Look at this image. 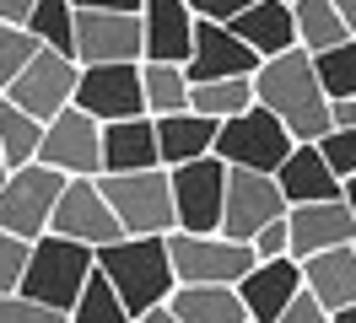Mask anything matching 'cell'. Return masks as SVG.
<instances>
[{"mask_svg":"<svg viewBox=\"0 0 356 323\" xmlns=\"http://www.w3.org/2000/svg\"><path fill=\"white\" fill-rule=\"evenodd\" d=\"M254 103L270 108L297 146H318L330 135V92L318 86L308 49H286L254 70Z\"/></svg>","mask_w":356,"mask_h":323,"instance_id":"obj_1","label":"cell"},{"mask_svg":"<svg viewBox=\"0 0 356 323\" xmlns=\"http://www.w3.org/2000/svg\"><path fill=\"white\" fill-rule=\"evenodd\" d=\"M97 275L119 291L130 318L152 313V307H168V297L178 291L168 237H119L108 248H97Z\"/></svg>","mask_w":356,"mask_h":323,"instance_id":"obj_2","label":"cell"},{"mask_svg":"<svg viewBox=\"0 0 356 323\" xmlns=\"http://www.w3.org/2000/svg\"><path fill=\"white\" fill-rule=\"evenodd\" d=\"M92 270H97V254L87 242H70V237H54L44 232L27 254V275H22V297L49 307L54 318L65 323V313L76 307V297L87 291Z\"/></svg>","mask_w":356,"mask_h":323,"instance_id":"obj_3","label":"cell"},{"mask_svg":"<svg viewBox=\"0 0 356 323\" xmlns=\"http://www.w3.org/2000/svg\"><path fill=\"white\" fill-rule=\"evenodd\" d=\"M97 189L108 194L113 215L124 237H168L178 226L173 215V178L168 167H146V172H103Z\"/></svg>","mask_w":356,"mask_h":323,"instance_id":"obj_4","label":"cell"},{"mask_svg":"<svg viewBox=\"0 0 356 323\" xmlns=\"http://www.w3.org/2000/svg\"><path fill=\"white\" fill-rule=\"evenodd\" d=\"M65 172L44 167V162H27V167L6 172V189H0V232L22 237V242H38L54 221V205L65 194Z\"/></svg>","mask_w":356,"mask_h":323,"instance_id":"obj_5","label":"cell"},{"mask_svg":"<svg viewBox=\"0 0 356 323\" xmlns=\"http://www.w3.org/2000/svg\"><path fill=\"white\" fill-rule=\"evenodd\" d=\"M168 258L178 285H238L259 264L248 242H232L222 232H168Z\"/></svg>","mask_w":356,"mask_h":323,"instance_id":"obj_6","label":"cell"},{"mask_svg":"<svg viewBox=\"0 0 356 323\" xmlns=\"http://www.w3.org/2000/svg\"><path fill=\"white\" fill-rule=\"evenodd\" d=\"M291 140L286 124L270 113V108H243L238 119H227L216 129V156H222L227 167H248V172H275L281 162L291 156Z\"/></svg>","mask_w":356,"mask_h":323,"instance_id":"obj_7","label":"cell"},{"mask_svg":"<svg viewBox=\"0 0 356 323\" xmlns=\"http://www.w3.org/2000/svg\"><path fill=\"white\" fill-rule=\"evenodd\" d=\"M173 178V232H222V205H227V162L211 151V156H195L184 167H168Z\"/></svg>","mask_w":356,"mask_h":323,"instance_id":"obj_8","label":"cell"},{"mask_svg":"<svg viewBox=\"0 0 356 323\" xmlns=\"http://www.w3.org/2000/svg\"><path fill=\"white\" fill-rule=\"evenodd\" d=\"M291 205L275 172H248V167H227V205H222V237L232 242H254L259 226L281 221Z\"/></svg>","mask_w":356,"mask_h":323,"instance_id":"obj_9","label":"cell"},{"mask_svg":"<svg viewBox=\"0 0 356 323\" xmlns=\"http://www.w3.org/2000/svg\"><path fill=\"white\" fill-rule=\"evenodd\" d=\"M76 81H81V65L70 60V54H54V49H38L33 60L22 65V76L11 81V103L33 113L38 124H49L54 113H65L76 103Z\"/></svg>","mask_w":356,"mask_h":323,"instance_id":"obj_10","label":"cell"},{"mask_svg":"<svg viewBox=\"0 0 356 323\" xmlns=\"http://www.w3.org/2000/svg\"><path fill=\"white\" fill-rule=\"evenodd\" d=\"M38 162L65 178H103V124L81 113V108H65L44 124V146H38Z\"/></svg>","mask_w":356,"mask_h":323,"instance_id":"obj_11","label":"cell"},{"mask_svg":"<svg viewBox=\"0 0 356 323\" xmlns=\"http://www.w3.org/2000/svg\"><path fill=\"white\" fill-rule=\"evenodd\" d=\"M146 60L140 11H76V65H135Z\"/></svg>","mask_w":356,"mask_h":323,"instance_id":"obj_12","label":"cell"},{"mask_svg":"<svg viewBox=\"0 0 356 323\" xmlns=\"http://www.w3.org/2000/svg\"><path fill=\"white\" fill-rule=\"evenodd\" d=\"M49 232H54V237H70V242H87L92 254H97V248L119 242L124 226H119V215H113L108 194L97 189V178H70L65 194H60V205H54Z\"/></svg>","mask_w":356,"mask_h":323,"instance_id":"obj_13","label":"cell"},{"mask_svg":"<svg viewBox=\"0 0 356 323\" xmlns=\"http://www.w3.org/2000/svg\"><path fill=\"white\" fill-rule=\"evenodd\" d=\"M92 113L97 124H119V119H140L146 113V92H140V60L135 65H81L76 81V103Z\"/></svg>","mask_w":356,"mask_h":323,"instance_id":"obj_14","label":"cell"},{"mask_svg":"<svg viewBox=\"0 0 356 323\" xmlns=\"http://www.w3.org/2000/svg\"><path fill=\"white\" fill-rule=\"evenodd\" d=\"M259 65L265 60H259L232 27L195 17V43H189V60H184V76H189V81H238V76H254Z\"/></svg>","mask_w":356,"mask_h":323,"instance_id":"obj_15","label":"cell"},{"mask_svg":"<svg viewBox=\"0 0 356 323\" xmlns=\"http://www.w3.org/2000/svg\"><path fill=\"white\" fill-rule=\"evenodd\" d=\"M286 232H291V258L302 264V258L330 254V248H351V242H356V215H351L346 199L291 205V210H286Z\"/></svg>","mask_w":356,"mask_h":323,"instance_id":"obj_16","label":"cell"},{"mask_svg":"<svg viewBox=\"0 0 356 323\" xmlns=\"http://www.w3.org/2000/svg\"><path fill=\"white\" fill-rule=\"evenodd\" d=\"M232 291H238V301H243L248 323H275L291 307V297L302 291V264H297L291 254L286 258H259Z\"/></svg>","mask_w":356,"mask_h":323,"instance_id":"obj_17","label":"cell"},{"mask_svg":"<svg viewBox=\"0 0 356 323\" xmlns=\"http://www.w3.org/2000/svg\"><path fill=\"white\" fill-rule=\"evenodd\" d=\"M140 27H146V60L184 65L195 43V11L189 0H140Z\"/></svg>","mask_w":356,"mask_h":323,"instance_id":"obj_18","label":"cell"},{"mask_svg":"<svg viewBox=\"0 0 356 323\" xmlns=\"http://www.w3.org/2000/svg\"><path fill=\"white\" fill-rule=\"evenodd\" d=\"M275 183L286 194V205H318V199H346V183L330 172L318 146H291V156L275 167Z\"/></svg>","mask_w":356,"mask_h":323,"instance_id":"obj_19","label":"cell"},{"mask_svg":"<svg viewBox=\"0 0 356 323\" xmlns=\"http://www.w3.org/2000/svg\"><path fill=\"white\" fill-rule=\"evenodd\" d=\"M227 27H232L259 60H275V54L297 49V22H291V6H281V0H254V6L238 11Z\"/></svg>","mask_w":356,"mask_h":323,"instance_id":"obj_20","label":"cell"},{"mask_svg":"<svg viewBox=\"0 0 356 323\" xmlns=\"http://www.w3.org/2000/svg\"><path fill=\"white\" fill-rule=\"evenodd\" d=\"M146 167H162V156H156V119H152V113L103 124V172H146Z\"/></svg>","mask_w":356,"mask_h":323,"instance_id":"obj_21","label":"cell"},{"mask_svg":"<svg viewBox=\"0 0 356 323\" xmlns=\"http://www.w3.org/2000/svg\"><path fill=\"white\" fill-rule=\"evenodd\" d=\"M302 285H308V297L324 301V313L356 307V242L351 248H330V254L302 258Z\"/></svg>","mask_w":356,"mask_h":323,"instance_id":"obj_22","label":"cell"},{"mask_svg":"<svg viewBox=\"0 0 356 323\" xmlns=\"http://www.w3.org/2000/svg\"><path fill=\"white\" fill-rule=\"evenodd\" d=\"M216 119H205L195 108H184V113H168V119H156V156H162V167H184V162H195V156H211L216 151Z\"/></svg>","mask_w":356,"mask_h":323,"instance_id":"obj_23","label":"cell"},{"mask_svg":"<svg viewBox=\"0 0 356 323\" xmlns=\"http://www.w3.org/2000/svg\"><path fill=\"white\" fill-rule=\"evenodd\" d=\"M168 307H173L178 323H248L232 285H178Z\"/></svg>","mask_w":356,"mask_h":323,"instance_id":"obj_24","label":"cell"},{"mask_svg":"<svg viewBox=\"0 0 356 323\" xmlns=\"http://www.w3.org/2000/svg\"><path fill=\"white\" fill-rule=\"evenodd\" d=\"M291 22H297V49H308V54H324V49L351 38L346 17L334 11L330 0H297V6H291Z\"/></svg>","mask_w":356,"mask_h":323,"instance_id":"obj_25","label":"cell"},{"mask_svg":"<svg viewBox=\"0 0 356 323\" xmlns=\"http://www.w3.org/2000/svg\"><path fill=\"white\" fill-rule=\"evenodd\" d=\"M38 146H44V124L33 113H22L11 97H0V156H6V167L17 172L27 162H38Z\"/></svg>","mask_w":356,"mask_h":323,"instance_id":"obj_26","label":"cell"},{"mask_svg":"<svg viewBox=\"0 0 356 323\" xmlns=\"http://www.w3.org/2000/svg\"><path fill=\"white\" fill-rule=\"evenodd\" d=\"M140 92H146V113L152 119H168V113L189 108V76H184V65L140 60Z\"/></svg>","mask_w":356,"mask_h":323,"instance_id":"obj_27","label":"cell"},{"mask_svg":"<svg viewBox=\"0 0 356 323\" xmlns=\"http://www.w3.org/2000/svg\"><path fill=\"white\" fill-rule=\"evenodd\" d=\"M189 108L205 113V119H238L243 108H254V76H238V81H189Z\"/></svg>","mask_w":356,"mask_h":323,"instance_id":"obj_28","label":"cell"},{"mask_svg":"<svg viewBox=\"0 0 356 323\" xmlns=\"http://www.w3.org/2000/svg\"><path fill=\"white\" fill-rule=\"evenodd\" d=\"M22 27L44 43V49L76 60V6H70V0H38V6H33V17H27Z\"/></svg>","mask_w":356,"mask_h":323,"instance_id":"obj_29","label":"cell"},{"mask_svg":"<svg viewBox=\"0 0 356 323\" xmlns=\"http://www.w3.org/2000/svg\"><path fill=\"white\" fill-rule=\"evenodd\" d=\"M313 70H318V86L330 92V103H356V33L324 54H313Z\"/></svg>","mask_w":356,"mask_h":323,"instance_id":"obj_30","label":"cell"},{"mask_svg":"<svg viewBox=\"0 0 356 323\" xmlns=\"http://www.w3.org/2000/svg\"><path fill=\"white\" fill-rule=\"evenodd\" d=\"M65 323H135L130 318V307L119 301V291H113L108 280L92 270V280H87V291L76 297V307L65 313Z\"/></svg>","mask_w":356,"mask_h":323,"instance_id":"obj_31","label":"cell"},{"mask_svg":"<svg viewBox=\"0 0 356 323\" xmlns=\"http://www.w3.org/2000/svg\"><path fill=\"white\" fill-rule=\"evenodd\" d=\"M38 49H44V43L33 38L27 27H6V22H0V97L11 92V81L22 76V65L33 60Z\"/></svg>","mask_w":356,"mask_h":323,"instance_id":"obj_32","label":"cell"},{"mask_svg":"<svg viewBox=\"0 0 356 323\" xmlns=\"http://www.w3.org/2000/svg\"><path fill=\"white\" fill-rule=\"evenodd\" d=\"M318 151H324V162H330V172L340 183L356 178V124L351 129H330V135L318 140Z\"/></svg>","mask_w":356,"mask_h":323,"instance_id":"obj_33","label":"cell"},{"mask_svg":"<svg viewBox=\"0 0 356 323\" xmlns=\"http://www.w3.org/2000/svg\"><path fill=\"white\" fill-rule=\"evenodd\" d=\"M27 254H33V242H22V237H6V232H0V297L22 291Z\"/></svg>","mask_w":356,"mask_h":323,"instance_id":"obj_34","label":"cell"},{"mask_svg":"<svg viewBox=\"0 0 356 323\" xmlns=\"http://www.w3.org/2000/svg\"><path fill=\"white\" fill-rule=\"evenodd\" d=\"M248 248H254V258H286V254H291V232H286V215H281V221H270V226H259Z\"/></svg>","mask_w":356,"mask_h":323,"instance_id":"obj_35","label":"cell"},{"mask_svg":"<svg viewBox=\"0 0 356 323\" xmlns=\"http://www.w3.org/2000/svg\"><path fill=\"white\" fill-rule=\"evenodd\" d=\"M0 323H60V318L38 301H27L22 291H11V297H0Z\"/></svg>","mask_w":356,"mask_h":323,"instance_id":"obj_36","label":"cell"},{"mask_svg":"<svg viewBox=\"0 0 356 323\" xmlns=\"http://www.w3.org/2000/svg\"><path fill=\"white\" fill-rule=\"evenodd\" d=\"M275 323H334V313H324V301L308 297V285H302V291L291 297V307H286Z\"/></svg>","mask_w":356,"mask_h":323,"instance_id":"obj_37","label":"cell"},{"mask_svg":"<svg viewBox=\"0 0 356 323\" xmlns=\"http://www.w3.org/2000/svg\"><path fill=\"white\" fill-rule=\"evenodd\" d=\"M248 6H254V0H189V11L200 22H222V27L238 17V11H248Z\"/></svg>","mask_w":356,"mask_h":323,"instance_id":"obj_38","label":"cell"},{"mask_svg":"<svg viewBox=\"0 0 356 323\" xmlns=\"http://www.w3.org/2000/svg\"><path fill=\"white\" fill-rule=\"evenodd\" d=\"M33 6H38V0H0V22H6V27H22V22L33 17Z\"/></svg>","mask_w":356,"mask_h":323,"instance_id":"obj_39","label":"cell"},{"mask_svg":"<svg viewBox=\"0 0 356 323\" xmlns=\"http://www.w3.org/2000/svg\"><path fill=\"white\" fill-rule=\"evenodd\" d=\"M76 11H140V0H70Z\"/></svg>","mask_w":356,"mask_h":323,"instance_id":"obj_40","label":"cell"},{"mask_svg":"<svg viewBox=\"0 0 356 323\" xmlns=\"http://www.w3.org/2000/svg\"><path fill=\"white\" fill-rule=\"evenodd\" d=\"M356 124V103H330V129H351Z\"/></svg>","mask_w":356,"mask_h":323,"instance_id":"obj_41","label":"cell"},{"mask_svg":"<svg viewBox=\"0 0 356 323\" xmlns=\"http://www.w3.org/2000/svg\"><path fill=\"white\" fill-rule=\"evenodd\" d=\"M135 323H178V318H173V307H152V313H140Z\"/></svg>","mask_w":356,"mask_h":323,"instance_id":"obj_42","label":"cell"},{"mask_svg":"<svg viewBox=\"0 0 356 323\" xmlns=\"http://www.w3.org/2000/svg\"><path fill=\"white\" fill-rule=\"evenodd\" d=\"M330 6H334V11H340V17H346V27H351V33H356V0H330Z\"/></svg>","mask_w":356,"mask_h":323,"instance_id":"obj_43","label":"cell"},{"mask_svg":"<svg viewBox=\"0 0 356 323\" xmlns=\"http://www.w3.org/2000/svg\"><path fill=\"white\" fill-rule=\"evenodd\" d=\"M346 205H351V215H356V178H346Z\"/></svg>","mask_w":356,"mask_h":323,"instance_id":"obj_44","label":"cell"},{"mask_svg":"<svg viewBox=\"0 0 356 323\" xmlns=\"http://www.w3.org/2000/svg\"><path fill=\"white\" fill-rule=\"evenodd\" d=\"M334 323H356V307H346V313H334Z\"/></svg>","mask_w":356,"mask_h":323,"instance_id":"obj_45","label":"cell"},{"mask_svg":"<svg viewBox=\"0 0 356 323\" xmlns=\"http://www.w3.org/2000/svg\"><path fill=\"white\" fill-rule=\"evenodd\" d=\"M6 172H11V167H6V156H0V189H6Z\"/></svg>","mask_w":356,"mask_h":323,"instance_id":"obj_46","label":"cell"},{"mask_svg":"<svg viewBox=\"0 0 356 323\" xmlns=\"http://www.w3.org/2000/svg\"><path fill=\"white\" fill-rule=\"evenodd\" d=\"M281 6H297V0H281Z\"/></svg>","mask_w":356,"mask_h":323,"instance_id":"obj_47","label":"cell"}]
</instances>
